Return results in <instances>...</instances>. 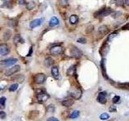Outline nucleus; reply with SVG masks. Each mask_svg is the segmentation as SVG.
Returning a JSON list of instances; mask_svg holds the SVG:
<instances>
[{"label":"nucleus","mask_w":129,"mask_h":121,"mask_svg":"<svg viewBox=\"0 0 129 121\" xmlns=\"http://www.w3.org/2000/svg\"><path fill=\"white\" fill-rule=\"evenodd\" d=\"M112 10L110 7H104L101 10H99L98 11H96L94 13V16L95 17H105L111 14Z\"/></svg>","instance_id":"nucleus-1"},{"label":"nucleus","mask_w":129,"mask_h":121,"mask_svg":"<svg viewBox=\"0 0 129 121\" xmlns=\"http://www.w3.org/2000/svg\"><path fill=\"white\" fill-rule=\"evenodd\" d=\"M70 54L71 56L73 57H74V58H80L82 56V52L77 47H72V49H70Z\"/></svg>","instance_id":"nucleus-2"},{"label":"nucleus","mask_w":129,"mask_h":121,"mask_svg":"<svg viewBox=\"0 0 129 121\" xmlns=\"http://www.w3.org/2000/svg\"><path fill=\"white\" fill-rule=\"evenodd\" d=\"M46 80V76L44 73H37L34 77V81L37 84H42Z\"/></svg>","instance_id":"nucleus-3"},{"label":"nucleus","mask_w":129,"mask_h":121,"mask_svg":"<svg viewBox=\"0 0 129 121\" xmlns=\"http://www.w3.org/2000/svg\"><path fill=\"white\" fill-rule=\"evenodd\" d=\"M17 61H18L17 58H9V59L2 60L1 65H4L5 67H8V66H10V65H15Z\"/></svg>","instance_id":"nucleus-4"},{"label":"nucleus","mask_w":129,"mask_h":121,"mask_svg":"<svg viewBox=\"0 0 129 121\" xmlns=\"http://www.w3.org/2000/svg\"><path fill=\"white\" fill-rule=\"evenodd\" d=\"M20 70V66L19 65H14V66H12L11 68H10V69L6 71V73H5V75L6 76H10L12 74H15V73L19 72Z\"/></svg>","instance_id":"nucleus-5"},{"label":"nucleus","mask_w":129,"mask_h":121,"mask_svg":"<svg viewBox=\"0 0 129 121\" xmlns=\"http://www.w3.org/2000/svg\"><path fill=\"white\" fill-rule=\"evenodd\" d=\"M10 52V49L7 44H0V55L6 56Z\"/></svg>","instance_id":"nucleus-6"},{"label":"nucleus","mask_w":129,"mask_h":121,"mask_svg":"<svg viewBox=\"0 0 129 121\" xmlns=\"http://www.w3.org/2000/svg\"><path fill=\"white\" fill-rule=\"evenodd\" d=\"M50 52H51L52 55H60L63 52V49H62V47L60 45L53 46L50 49Z\"/></svg>","instance_id":"nucleus-7"},{"label":"nucleus","mask_w":129,"mask_h":121,"mask_svg":"<svg viewBox=\"0 0 129 121\" xmlns=\"http://www.w3.org/2000/svg\"><path fill=\"white\" fill-rule=\"evenodd\" d=\"M97 100L101 104H105L107 102V93L105 91H102L99 94L97 97Z\"/></svg>","instance_id":"nucleus-8"},{"label":"nucleus","mask_w":129,"mask_h":121,"mask_svg":"<svg viewBox=\"0 0 129 121\" xmlns=\"http://www.w3.org/2000/svg\"><path fill=\"white\" fill-rule=\"evenodd\" d=\"M44 20V18H41V19H36V20H32L30 23V24H29L30 28H35L36 27H38V26H40V25L42 24V23H43Z\"/></svg>","instance_id":"nucleus-9"},{"label":"nucleus","mask_w":129,"mask_h":121,"mask_svg":"<svg viewBox=\"0 0 129 121\" xmlns=\"http://www.w3.org/2000/svg\"><path fill=\"white\" fill-rule=\"evenodd\" d=\"M49 95L47 93H45V92L37 94V99L39 102H45L47 99H49Z\"/></svg>","instance_id":"nucleus-10"},{"label":"nucleus","mask_w":129,"mask_h":121,"mask_svg":"<svg viewBox=\"0 0 129 121\" xmlns=\"http://www.w3.org/2000/svg\"><path fill=\"white\" fill-rule=\"evenodd\" d=\"M51 73H52V75L53 76V78H56V79H58L59 77H60L58 67L56 66V65L52 66V69H51Z\"/></svg>","instance_id":"nucleus-11"},{"label":"nucleus","mask_w":129,"mask_h":121,"mask_svg":"<svg viewBox=\"0 0 129 121\" xmlns=\"http://www.w3.org/2000/svg\"><path fill=\"white\" fill-rule=\"evenodd\" d=\"M62 105L64 107H71L72 105L74 103V100L72 99H65V100L62 101Z\"/></svg>","instance_id":"nucleus-12"},{"label":"nucleus","mask_w":129,"mask_h":121,"mask_svg":"<svg viewBox=\"0 0 129 121\" xmlns=\"http://www.w3.org/2000/svg\"><path fill=\"white\" fill-rule=\"evenodd\" d=\"M70 95L72 96L73 98L78 99H80V97L81 96V91L80 90H75L73 91H71Z\"/></svg>","instance_id":"nucleus-13"},{"label":"nucleus","mask_w":129,"mask_h":121,"mask_svg":"<svg viewBox=\"0 0 129 121\" xmlns=\"http://www.w3.org/2000/svg\"><path fill=\"white\" fill-rule=\"evenodd\" d=\"M59 24V20L56 16H52L49 20V26L50 27H54Z\"/></svg>","instance_id":"nucleus-14"},{"label":"nucleus","mask_w":129,"mask_h":121,"mask_svg":"<svg viewBox=\"0 0 129 121\" xmlns=\"http://www.w3.org/2000/svg\"><path fill=\"white\" fill-rule=\"evenodd\" d=\"M106 60L105 59H102L101 60V63H100V65H101V69L102 70V73H103V76L105 78H107L106 76Z\"/></svg>","instance_id":"nucleus-15"},{"label":"nucleus","mask_w":129,"mask_h":121,"mask_svg":"<svg viewBox=\"0 0 129 121\" xmlns=\"http://www.w3.org/2000/svg\"><path fill=\"white\" fill-rule=\"evenodd\" d=\"M98 31H99V32L101 34H106L107 31H108V28H107V26L106 25H102L99 28Z\"/></svg>","instance_id":"nucleus-16"},{"label":"nucleus","mask_w":129,"mask_h":121,"mask_svg":"<svg viewBox=\"0 0 129 121\" xmlns=\"http://www.w3.org/2000/svg\"><path fill=\"white\" fill-rule=\"evenodd\" d=\"M69 22H70V23H72V24H76V23L78 22V15H71V16L69 17Z\"/></svg>","instance_id":"nucleus-17"},{"label":"nucleus","mask_w":129,"mask_h":121,"mask_svg":"<svg viewBox=\"0 0 129 121\" xmlns=\"http://www.w3.org/2000/svg\"><path fill=\"white\" fill-rule=\"evenodd\" d=\"M53 59L52 58V57H47V58H45V60H44V65H46V66H51V65L53 64Z\"/></svg>","instance_id":"nucleus-18"},{"label":"nucleus","mask_w":129,"mask_h":121,"mask_svg":"<svg viewBox=\"0 0 129 121\" xmlns=\"http://www.w3.org/2000/svg\"><path fill=\"white\" fill-rule=\"evenodd\" d=\"M75 72H76V66L75 65H72V66H70V68H69V70H68L67 74L69 76H72L73 74H75Z\"/></svg>","instance_id":"nucleus-19"},{"label":"nucleus","mask_w":129,"mask_h":121,"mask_svg":"<svg viewBox=\"0 0 129 121\" xmlns=\"http://www.w3.org/2000/svg\"><path fill=\"white\" fill-rule=\"evenodd\" d=\"M14 43L17 44V43H24V40H23L21 36L20 35H15L14 37Z\"/></svg>","instance_id":"nucleus-20"},{"label":"nucleus","mask_w":129,"mask_h":121,"mask_svg":"<svg viewBox=\"0 0 129 121\" xmlns=\"http://www.w3.org/2000/svg\"><path fill=\"white\" fill-rule=\"evenodd\" d=\"M79 115H80L79 111H73L70 114L69 118H71V119H76V118H78V116H79Z\"/></svg>","instance_id":"nucleus-21"},{"label":"nucleus","mask_w":129,"mask_h":121,"mask_svg":"<svg viewBox=\"0 0 129 121\" xmlns=\"http://www.w3.org/2000/svg\"><path fill=\"white\" fill-rule=\"evenodd\" d=\"M10 36H11V31H10V30H7L6 32L4 33V36H3V39L5 40H8Z\"/></svg>","instance_id":"nucleus-22"},{"label":"nucleus","mask_w":129,"mask_h":121,"mask_svg":"<svg viewBox=\"0 0 129 121\" xmlns=\"http://www.w3.org/2000/svg\"><path fill=\"white\" fill-rule=\"evenodd\" d=\"M99 118H100V119H101L102 120H108L109 118H110V115L107 114V113L104 112V113H102L101 115H100Z\"/></svg>","instance_id":"nucleus-23"},{"label":"nucleus","mask_w":129,"mask_h":121,"mask_svg":"<svg viewBox=\"0 0 129 121\" xmlns=\"http://www.w3.org/2000/svg\"><path fill=\"white\" fill-rule=\"evenodd\" d=\"M18 86H19V85H18L17 83H15V84H12L11 86L9 87V91H15L18 89Z\"/></svg>","instance_id":"nucleus-24"},{"label":"nucleus","mask_w":129,"mask_h":121,"mask_svg":"<svg viewBox=\"0 0 129 121\" xmlns=\"http://www.w3.org/2000/svg\"><path fill=\"white\" fill-rule=\"evenodd\" d=\"M55 111V106L53 104H50L47 107V111L48 112H53Z\"/></svg>","instance_id":"nucleus-25"},{"label":"nucleus","mask_w":129,"mask_h":121,"mask_svg":"<svg viewBox=\"0 0 129 121\" xmlns=\"http://www.w3.org/2000/svg\"><path fill=\"white\" fill-rule=\"evenodd\" d=\"M35 2H28V5H27V7L28 10H32L34 8V7H35Z\"/></svg>","instance_id":"nucleus-26"},{"label":"nucleus","mask_w":129,"mask_h":121,"mask_svg":"<svg viewBox=\"0 0 129 121\" xmlns=\"http://www.w3.org/2000/svg\"><path fill=\"white\" fill-rule=\"evenodd\" d=\"M112 102H114V103H119V102H120V97L118 95H115L114 98H113Z\"/></svg>","instance_id":"nucleus-27"},{"label":"nucleus","mask_w":129,"mask_h":121,"mask_svg":"<svg viewBox=\"0 0 129 121\" xmlns=\"http://www.w3.org/2000/svg\"><path fill=\"white\" fill-rule=\"evenodd\" d=\"M16 24H17V23L15 20H10L8 21V25L11 26V27H15V26H16Z\"/></svg>","instance_id":"nucleus-28"},{"label":"nucleus","mask_w":129,"mask_h":121,"mask_svg":"<svg viewBox=\"0 0 129 121\" xmlns=\"http://www.w3.org/2000/svg\"><path fill=\"white\" fill-rule=\"evenodd\" d=\"M5 103H6V98L5 97H1L0 98V105L2 106V107H4Z\"/></svg>","instance_id":"nucleus-29"},{"label":"nucleus","mask_w":129,"mask_h":121,"mask_svg":"<svg viewBox=\"0 0 129 121\" xmlns=\"http://www.w3.org/2000/svg\"><path fill=\"white\" fill-rule=\"evenodd\" d=\"M118 35V33L115 31V32H113V33H111L110 35L108 36V38H107V40H111L113 38H115V36H116Z\"/></svg>","instance_id":"nucleus-30"},{"label":"nucleus","mask_w":129,"mask_h":121,"mask_svg":"<svg viewBox=\"0 0 129 121\" xmlns=\"http://www.w3.org/2000/svg\"><path fill=\"white\" fill-rule=\"evenodd\" d=\"M1 7H8L10 8L11 7V5H10V2H5L3 5H2Z\"/></svg>","instance_id":"nucleus-31"},{"label":"nucleus","mask_w":129,"mask_h":121,"mask_svg":"<svg viewBox=\"0 0 129 121\" xmlns=\"http://www.w3.org/2000/svg\"><path fill=\"white\" fill-rule=\"evenodd\" d=\"M77 41L80 44H86V39H85L84 37H81L79 39H78Z\"/></svg>","instance_id":"nucleus-32"},{"label":"nucleus","mask_w":129,"mask_h":121,"mask_svg":"<svg viewBox=\"0 0 129 121\" xmlns=\"http://www.w3.org/2000/svg\"><path fill=\"white\" fill-rule=\"evenodd\" d=\"M116 107L114 106V105H112V106H110L109 107V111L110 112H114V111H116Z\"/></svg>","instance_id":"nucleus-33"},{"label":"nucleus","mask_w":129,"mask_h":121,"mask_svg":"<svg viewBox=\"0 0 129 121\" xmlns=\"http://www.w3.org/2000/svg\"><path fill=\"white\" fill-rule=\"evenodd\" d=\"M47 121H59V120L55 117H49L47 119Z\"/></svg>","instance_id":"nucleus-34"},{"label":"nucleus","mask_w":129,"mask_h":121,"mask_svg":"<svg viewBox=\"0 0 129 121\" xmlns=\"http://www.w3.org/2000/svg\"><path fill=\"white\" fill-rule=\"evenodd\" d=\"M5 117H6V113H5L4 111H0V118L4 119Z\"/></svg>","instance_id":"nucleus-35"},{"label":"nucleus","mask_w":129,"mask_h":121,"mask_svg":"<svg viewBox=\"0 0 129 121\" xmlns=\"http://www.w3.org/2000/svg\"><path fill=\"white\" fill-rule=\"evenodd\" d=\"M122 29L123 30H129V23H127L125 26H123V27L122 28Z\"/></svg>","instance_id":"nucleus-36"},{"label":"nucleus","mask_w":129,"mask_h":121,"mask_svg":"<svg viewBox=\"0 0 129 121\" xmlns=\"http://www.w3.org/2000/svg\"><path fill=\"white\" fill-rule=\"evenodd\" d=\"M116 2H117V5H118V6H123L124 1H117Z\"/></svg>","instance_id":"nucleus-37"},{"label":"nucleus","mask_w":129,"mask_h":121,"mask_svg":"<svg viewBox=\"0 0 129 121\" xmlns=\"http://www.w3.org/2000/svg\"><path fill=\"white\" fill-rule=\"evenodd\" d=\"M31 53H32V47H31V49H30V52L28 53V57H30Z\"/></svg>","instance_id":"nucleus-38"},{"label":"nucleus","mask_w":129,"mask_h":121,"mask_svg":"<svg viewBox=\"0 0 129 121\" xmlns=\"http://www.w3.org/2000/svg\"><path fill=\"white\" fill-rule=\"evenodd\" d=\"M60 4H63V5H64V4H67L68 3V1H60Z\"/></svg>","instance_id":"nucleus-39"},{"label":"nucleus","mask_w":129,"mask_h":121,"mask_svg":"<svg viewBox=\"0 0 129 121\" xmlns=\"http://www.w3.org/2000/svg\"><path fill=\"white\" fill-rule=\"evenodd\" d=\"M124 4L127 5V6H129V0H126V1H124Z\"/></svg>","instance_id":"nucleus-40"},{"label":"nucleus","mask_w":129,"mask_h":121,"mask_svg":"<svg viewBox=\"0 0 129 121\" xmlns=\"http://www.w3.org/2000/svg\"><path fill=\"white\" fill-rule=\"evenodd\" d=\"M24 1H19V3L20 4H24Z\"/></svg>","instance_id":"nucleus-41"}]
</instances>
